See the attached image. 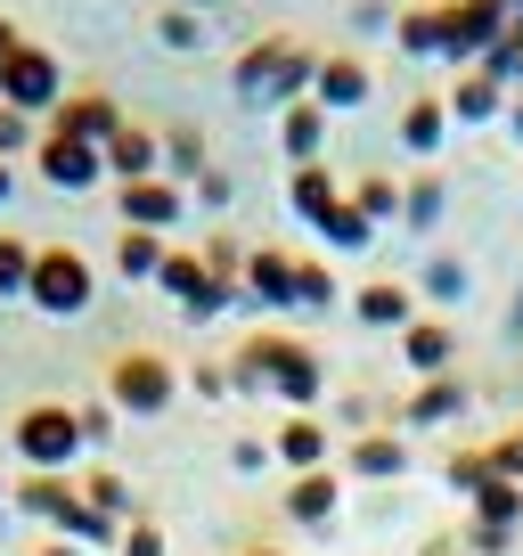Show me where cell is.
I'll list each match as a JSON object with an SVG mask.
<instances>
[{
    "label": "cell",
    "instance_id": "obj_24",
    "mask_svg": "<svg viewBox=\"0 0 523 556\" xmlns=\"http://www.w3.org/2000/svg\"><path fill=\"white\" fill-rule=\"evenodd\" d=\"M458 409H467V384H458V377H425V393L418 401H409V426H442V417H458Z\"/></svg>",
    "mask_w": 523,
    "mask_h": 556
},
{
    "label": "cell",
    "instance_id": "obj_10",
    "mask_svg": "<svg viewBox=\"0 0 523 556\" xmlns=\"http://www.w3.org/2000/svg\"><path fill=\"white\" fill-rule=\"evenodd\" d=\"M50 131L90 139V148H106V139L123 131V106L106 99V90H66V99H58V115H50Z\"/></svg>",
    "mask_w": 523,
    "mask_h": 556
},
{
    "label": "cell",
    "instance_id": "obj_19",
    "mask_svg": "<svg viewBox=\"0 0 523 556\" xmlns=\"http://www.w3.org/2000/svg\"><path fill=\"white\" fill-rule=\"evenodd\" d=\"M442 131H450V106H442V99H409L401 106V148H409V156H434Z\"/></svg>",
    "mask_w": 523,
    "mask_h": 556
},
{
    "label": "cell",
    "instance_id": "obj_11",
    "mask_svg": "<svg viewBox=\"0 0 523 556\" xmlns=\"http://www.w3.org/2000/svg\"><path fill=\"white\" fill-rule=\"evenodd\" d=\"M286 50H295L286 34H262V41H245V50H238L229 83H238V99H245V106H270V90H279V66H286Z\"/></svg>",
    "mask_w": 523,
    "mask_h": 556
},
{
    "label": "cell",
    "instance_id": "obj_7",
    "mask_svg": "<svg viewBox=\"0 0 523 556\" xmlns=\"http://www.w3.org/2000/svg\"><path fill=\"white\" fill-rule=\"evenodd\" d=\"M156 287L180 303L189 319H213L229 295H245V287H221V278L205 270V254H164V270H156Z\"/></svg>",
    "mask_w": 523,
    "mask_h": 556
},
{
    "label": "cell",
    "instance_id": "obj_33",
    "mask_svg": "<svg viewBox=\"0 0 523 556\" xmlns=\"http://www.w3.org/2000/svg\"><path fill=\"white\" fill-rule=\"evenodd\" d=\"M401 222H409V229H434V222H442V180H434V173L401 189Z\"/></svg>",
    "mask_w": 523,
    "mask_h": 556
},
{
    "label": "cell",
    "instance_id": "obj_47",
    "mask_svg": "<svg viewBox=\"0 0 523 556\" xmlns=\"http://www.w3.org/2000/svg\"><path fill=\"white\" fill-rule=\"evenodd\" d=\"M180 9H196V17H205V9H213V0H180Z\"/></svg>",
    "mask_w": 523,
    "mask_h": 556
},
{
    "label": "cell",
    "instance_id": "obj_6",
    "mask_svg": "<svg viewBox=\"0 0 523 556\" xmlns=\"http://www.w3.org/2000/svg\"><path fill=\"white\" fill-rule=\"evenodd\" d=\"M499 34H507V0H442V58L458 74L483 66Z\"/></svg>",
    "mask_w": 523,
    "mask_h": 556
},
{
    "label": "cell",
    "instance_id": "obj_4",
    "mask_svg": "<svg viewBox=\"0 0 523 556\" xmlns=\"http://www.w3.org/2000/svg\"><path fill=\"white\" fill-rule=\"evenodd\" d=\"M58 99H66V66H58L41 41H25V50L0 66V106H17V115L50 123V115H58Z\"/></svg>",
    "mask_w": 523,
    "mask_h": 556
},
{
    "label": "cell",
    "instance_id": "obj_26",
    "mask_svg": "<svg viewBox=\"0 0 523 556\" xmlns=\"http://www.w3.org/2000/svg\"><path fill=\"white\" fill-rule=\"evenodd\" d=\"M393 41H401L409 58H442V9H401V17H393Z\"/></svg>",
    "mask_w": 523,
    "mask_h": 556
},
{
    "label": "cell",
    "instance_id": "obj_42",
    "mask_svg": "<svg viewBox=\"0 0 523 556\" xmlns=\"http://www.w3.org/2000/svg\"><path fill=\"white\" fill-rule=\"evenodd\" d=\"M74 417H82V442H106V434H115V401H90V409H74Z\"/></svg>",
    "mask_w": 523,
    "mask_h": 556
},
{
    "label": "cell",
    "instance_id": "obj_50",
    "mask_svg": "<svg viewBox=\"0 0 523 556\" xmlns=\"http://www.w3.org/2000/svg\"><path fill=\"white\" fill-rule=\"evenodd\" d=\"M434 556H458V548H434Z\"/></svg>",
    "mask_w": 523,
    "mask_h": 556
},
{
    "label": "cell",
    "instance_id": "obj_18",
    "mask_svg": "<svg viewBox=\"0 0 523 556\" xmlns=\"http://www.w3.org/2000/svg\"><path fill=\"white\" fill-rule=\"evenodd\" d=\"M286 197H295V213H303V222H328V213L335 205H344V189H335V173H328V164H295V180H286Z\"/></svg>",
    "mask_w": 523,
    "mask_h": 556
},
{
    "label": "cell",
    "instance_id": "obj_15",
    "mask_svg": "<svg viewBox=\"0 0 523 556\" xmlns=\"http://www.w3.org/2000/svg\"><path fill=\"white\" fill-rule=\"evenodd\" d=\"M279 148H286L295 164H319V148H328V106H319V99H295V106L279 115Z\"/></svg>",
    "mask_w": 523,
    "mask_h": 556
},
{
    "label": "cell",
    "instance_id": "obj_35",
    "mask_svg": "<svg viewBox=\"0 0 523 556\" xmlns=\"http://www.w3.org/2000/svg\"><path fill=\"white\" fill-rule=\"evenodd\" d=\"M335 295H344V287H335V270H319V262H295V303H303V312H328Z\"/></svg>",
    "mask_w": 523,
    "mask_h": 556
},
{
    "label": "cell",
    "instance_id": "obj_43",
    "mask_svg": "<svg viewBox=\"0 0 523 556\" xmlns=\"http://www.w3.org/2000/svg\"><path fill=\"white\" fill-rule=\"evenodd\" d=\"M123 556H164V532L156 523H123Z\"/></svg>",
    "mask_w": 523,
    "mask_h": 556
},
{
    "label": "cell",
    "instance_id": "obj_48",
    "mask_svg": "<svg viewBox=\"0 0 523 556\" xmlns=\"http://www.w3.org/2000/svg\"><path fill=\"white\" fill-rule=\"evenodd\" d=\"M0 205H9V164H0Z\"/></svg>",
    "mask_w": 523,
    "mask_h": 556
},
{
    "label": "cell",
    "instance_id": "obj_22",
    "mask_svg": "<svg viewBox=\"0 0 523 556\" xmlns=\"http://www.w3.org/2000/svg\"><path fill=\"white\" fill-rule=\"evenodd\" d=\"M352 312L368 319V328H409V287H393V278H377V287H360V303H352Z\"/></svg>",
    "mask_w": 523,
    "mask_h": 556
},
{
    "label": "cell",
    "instance_id": "obj_40",
    "mask_svg": "<svg viewBox=\"0 0 523 556\" xmlns=\"http://www.w3.org/2000/svg\"><path fill=\"white\" fill-rule=\"evenodd\" d=\"M483 483H499V475H490V451H458L450 458V491H467V500H474Z\"/></svg>",
    "mask_w": 523,
    "mask_h": 556
},
{
    "label": "cell",
    "instance_id": "obj_5",
    "mask_svg": "<svg viewBox=\"0 0 523 556\" xmlns=\"http://www.w3.org/2000/svg\"><path fill=\"white\" fill-rule=\"evenodd\" d=\"M173 393H180V377L164 352H115V368H106V401L115 409L156 417V409H173Z\"/></svg>",
    "mask_w": 523,
    "mask_h": 556
},
{
    "label": "cell",
    "instance_id": "obj_36",
    "mask_svg": "<svg viewBox=\"0 0 523 556\" xmlns=\"http://www.w3.org/2000/svg\"><path fill=\"white\" fill-rule=\"evenodd\" d=\"M25 287H34V245L0 238V295H25Z\"/></svg>",
    "mask_w": 523,
    "mask_h": 556
},
{
    "label": "cell",
    "instance_id": "obj_27",
    "mask_svg": "<svg viewBox=\"0 0 523 556\" xmlns=\"http://www.w3.org/2000/svg\"><path fill=\"white\" fill-rule=\"evenodd\" d=\"M474 523L515 532V523H523V483H507V475H499V483H483V491H474Z\"/></svg>",
    "mask_w": 523,
    "mask_h": 556
},
{
    "label": "cell",
    "instance_id": "obj_38",
    "mask_svg": "<svg viewBox=\"0 0 523 556\" xmlns=\"http://www.w3.org/2000/svg\"><path fill=\"white\" fill-rule=\"evenodd\" d=\"M352 205H360L368 222H393V213H401V189H393V180H384V173H368V180H360V197H352Z\"/></svg>",
    "mask_w": 523,
    "mask_h": 556
},
{
    "label": "cell",
    "instance_id": "obj_46",
    "mask_svg": "<svg viewBox=\"0 0 523 556\" xmlns=\"http://www.w3.org/2000/svg\"><path fill=\"white\" fill-rule=\"evenodd\" d=\"M41 556H74V540H50V548H41Z\"/></svg>",
    "mask_w": 523,
    "mask_h": 556
},
{
    "label": "cell",
    "instance_id": "obj_1",
    "mask_svg": "<svg viewBox=\"0 0 523 556\" xmlns=\"http://www.w3.org/2000/svg\"><path fill=\"white\" fill-rule=\"evenodd\" d=\"M238 384H279V401L311 409L319 384H328V368H319V352L295 344V336H245L238 344Z\"/></svg>",
    "mask_w": 523,
    "mask_h": 556
},
{
    "label": "cell",
    "instance_id": "obj_17",
    "mask_svg": "<svg viewBox=\"0 0 523 556\" xmlns=\"http://www.w3.org/2000/svg\"><path fill=\"white\" fill-rule=\"evenodd\" d=\"M279 458H286V467H295V475L328 467V426H319L311 409H295V417H286V426H279Z\"/></svg>",
    "mask_w": 523,
    "mask_h": 556
},
{
    "label": "cell",
    "instance_id": "obj_16",
    "mask_svg": "<svg viewBox=\"0 0 523 556\" xmlns=\"http://www.w3.org/2000/svg\"><path fill=\"white\" fill-rule=\"evenodd\" d=\"M450 352H458V336L442 328V319H409L401 328V361L418 368V377H450Z\"/></svg>",
    "mask_w": 523,
    "mask_h": 556
},
{
    "label": "cell",
    "instance_id": "obj_30",
    "mask_svg": "<svg viewBox=\"0 0 523 556\" xmlns=\"http://www.w3.org/2000/svg\"><path fill=\"white\" fill-rule=\"evenodd\" d=\"M164 173H180V180H196V173H205V131L173 123V131H164Z\"/></svg>",
    "mask_w": 523,
    "mask_h": 556
},
{
    "label": "cell",
    "instance_id": "obj_25",
    "mask_svg": "<svg viewBox=\"0 0 523 556\" xmlns=\"http://www.w3.org/2000/svg\"><path fill=\"white\" fill-rule=\"evenodd\" d=\"M17 507H25V516H66V507H74V483H66V475H25V483H17Z\"/></svg>",
    "mask_w": 523,
    "mask_h": 556
},
{
    "label": "cell",
    "instance_id": "obj_14",
    "mask_svg": "<svg viewBox=\"0 0 523 556\" xmlns=\"http://www.w3.org/2000/svg\"><path fill=\"white\" fill-rule=\"evenodd\" d=\"M245 303H295V254H279V245H262V254H245Z\"/></svg>",
    "mask_w": 523,
    "mask_h": 556
},
{
    "label": "cell",
    "instance_id": "obj_23",
    "mask_svg": "<svg viewBox=\"0 0 523 556\" xmlns=\"http://www.w3.org/2000/svg\"><path fill=\"white\" fill-rule=\"evenodd\" d=\"M164 254H173V245H164L156 229H123V238H115V270H123V278H156Z\"/></svg>",
    "mask_w": 523,
    "mask_h": 556
},
{
    "label": "cell",
    "instance_id": "obj_44",
    "mask_svg": "<svg viewBox=\"0 0 523 556\" xmlns=\"http://www.w3.org/2000/svg\"><path fill=\"white\" fill-rule=\"evenodd\" d=\"M507 540H515V532H499V523H474V532H467V548H474V556H499Z\"/></svg>",
    "mask_w": 523,
    "mask_h": 556
},
{
    "label": "cell",
    "instance_id": "obj_20",
    "mask_svg": "<svg viewBox=\"0 0 523 556\" xmlns=\"http://www.w3.org/2000/svg\"><path fill=\"white\" fill-rule=\"evenodd\" d=\"M442 106H450L458 123H490V115H507V90L490 83V74H458V90Z\"/></svg>",
    "mask_w": 523,
    "mask_h": 556
},
{
    "label": "cell",
    "instance_id": "obj_51",
    "mask_svg": "<svg viewBox=\"0 0 523 556\" xmlns=\"http://www.w3.org/2000/svg\"><path fill=\"white\" fill-rule=\"evenodd\" d=\"M515 442H523V434H515Z\"/></svg>",
    "mask_w": 523,
    "mask_h": 556
},
{
    "label": "cell",
    "instance_id": "obj_8",
    "mask_svg": "<svg viewBox=\"0 0 523 556\" xmlns=\"http://www.w3.org/2000/svg\"><path fill=\"white\" fill-rule=\"evenodd\" d=\"M41 180H50V189H99L106 180V148H90V139H66V131H50V123H41Z\"/></svg>",
    "mask_w": 523,
    "mask_h": 556
},
{
    "label": "cell",
    "instance_id": "obj_32",
    "mask_svg": "<svg viewBox=\"0 0 523 556\" xmlns=\"http://www.w3.org/2000/svg\"><path fill=\"white\" fill-rule=\"evenodd\" d=\"M58 532H66L74 548H82V540H123V532H115V516H99V507H90L82 491H74V507L58 516Z\"/></svg>",
    "mask_w": 523,
    "mask_h": 556
},
{
    "label": "cell",
    "instance_id": "obj_13",
    "mask_svg": "<svg viewBox=\"0 0 523 556\" xmlns=\"http://www.w3.org/2000/svg\"><path fill=\"white\" fill-rule=\"evenodd\" d=\"M106 173H115V180H156V173H164V131L123 123V131L106 139Z\"/></svg>",
    "mask_w": 523,
    "mask_h": 556
},
{
    "label": "cell",
    "instance_id": "obj_29",
    "mask_svg": "<svg viewBox=\"0 0 523 556\" xmlns=\"http://www.w3.org/2000/svg\"><path fill=\"white\" fill-rule=\"evenodd\" d=\"M319 229H328V245H335V254H360V245L377 238V222H368V213L352 205V197H344V205H335V213H328Z\"/></svg>",
    "mask_w": 523,
    "mask_h": 556
},
{
    "label": "cell",
    "instance_id": "obj_34",
    "mask_svg": "<svg viewBox=\"0 0 523 556\" xmlns=\"http://www.w3.org/2000/svg\"><path fill=\"white\" fill-rule=\"evenodd\" d=\"M474 74H490L499 90H515V83H523V34H499V41H490V58H483Z\"/></svg>",
    "mask_w": 523,
    "mask_h": 556
},
{
    "label": "cell",
    "instance_id": "obj_41",
    "mask_svg": "<svg viewBox=\"0 0 523 556\" xmlns=\"http://www.w3.org/2000/svg\"><path fill=\"white\" fill-rule=\"evenodd\" d=\"M82 500L99 507V516H123V507H131V491H123V475H90V483H82Z\"/></svg>",
    "mask_w": 523,
    "mask_h": 556
},
{
    "label": "cell",
    "instance_id": "obj_37",
    "mask_svg": "<svg viewBox=\"0 0 523 556\" xmlns=\"http://www.w3.org/2000/svg\"><path fill=\"white\" fill-rule=\"evenodd\" d=\"M425 295H434V303H458V295H467V262H458V254H434V262H425Z\"/></svg>",
    "mask_w": 523,
    "mask_h": 556
},
{
    "label": "cell",
    "instance_id": "obj_39",
    "mask_svg": "<svg viewBox=\"0 0 523 556\" xmlns=\"http://www.w3.org/2000/svg\"><path fill=\"white\" fill-rule=\"evenodd\" d=\"M17 148H41V123L17 115V106H0V164L17 156Z\"/></svg>",
    "mask_w": 523,
    "mask_h": 556
},
{
    "label": "cell",
    "instance_id": "obj_9",
    "mask_svg": "<svg viewBox=\"0 0 523 556\" xmlns=\"http://www.w3.org/2000/svg\"><path fill=\"white\" fill-rule=\"evenodd\" d=\"M368 90H377V74H368V58H360V50H319L311 99L328 106V115H344V106H360Z\"/></svg>",
    "mask_w": 523,
    "mask_h": 556
},
{
    "label": "cell",
    "instance_id": "obj_31",
    "mask_svg": "<svg viewBox=\"0 0 523 556\" xmlns=\"http://www.w3.org/2000/svg\"><path fill=\"white\" fill-rule=\"evenodd\" d=\"M156 41H164V50H180V58H189V50H205V17L173 0V9L156 17Z\"/></svg>",
    "mask_w": 523,
    "mask_h": 556
},
{
    "label": "cell",
    "instance_id": "obj_21",
    "mask_svg": "<svg viewBox=\"0 0 523 556\" xmlns=\"http://www.w3.org/2000/svg\"><path fill=\"white\" fill-rule=\"evenodd\" d=\"M286 516H295V523H328V516H335V475H328V467L295 475V491H286Z\"/></svg>",
    "mask_w": 523,
    "mask_h": 556
},
{
    "label": "cell",
    "instance_id": "obj_3",
    "mask_svg": "<svg viewBox=\"0 0 523 556\" xmlns=\"http://www.w3.org/2000/svg\"><path fill=\"white\" fill-rule=\"evenodd\" d=\"M90 295H99V278H90V262L74 254V245H34V287H25V303H41L50 319H74V312H90Z\"/></svg>",
    "mask_w": 523,
    "mask_h": 556
},
{
    "label": "cell",
    "instance_id": "obj_49",
    "mask_svg": "<svg viewBox=\"0 0 523 556\" xmlns=\"http://www.w3.org/2000/svg\"><path fill=\"white\" fill-rule=\"evenodd\" d=\"M245 556H286V548H245Z\"/></svg>",
    "mask_w": 523,
    "mask_h": 556
},
{
    "label": "cell",
    "instance_id": "obj_45",
    "mask_svg": "<svg viewBox=\"0 0 523 556\" xmlns=\"http://www.w3.org/2000/svg\"><path fill=\"white\" fill-rule=\"evenodd\" d=\"M25 50V34H17V25H9V17H0V66H9V58H17Z\"/></svg>",
    "mask_w": 523,
    "mask_h": 556
},
{
    "label": "cell",
    "instance_id": "obj_2",
    "mask_svg": "<svg viewBox=\"0 0 523 556\" xmlns=\"http://www.w3.org/2000/svg\"><path fill=\"white\" fill-rule=\"evenodd\" d=\"M17 458L34 475H66L74 467V451H82V417L66 409V401H34V409H17Z\"/></svg>",
    "mask_w": 523,
    "mask_h": 556
},
{
    "label": "cell",
    "instance_id": "obj_28",
    "mask_svg": "<svg viewBox=\"0 0 523 556\" xmlns=\"http://www.w3.org/2000/svg\"><path fill=\"white\" fill-rule=\"evenodd\" d=\"M352 467H360V475H401L409 451H401V434H360V442H352Z\"/></svg>",
    "mask_w": 523,
    "mask_h": 556
},
{
    "label": "cell",
    "instance_id": "obj_12",
    "mask_svg": "<svg viewBox=\"0 0 523 556\" xmlns=\"http://www.w3.org/2000/svg\"><path fill=\"white\" fill-rule=\"evenodd\" d=\"M180 213H189V197H180L164 173L156 180H123V229H156V238H164Z\"/></svg>",
    "mask_w": 523,
    "mask_h": 556
}]
</instances>
